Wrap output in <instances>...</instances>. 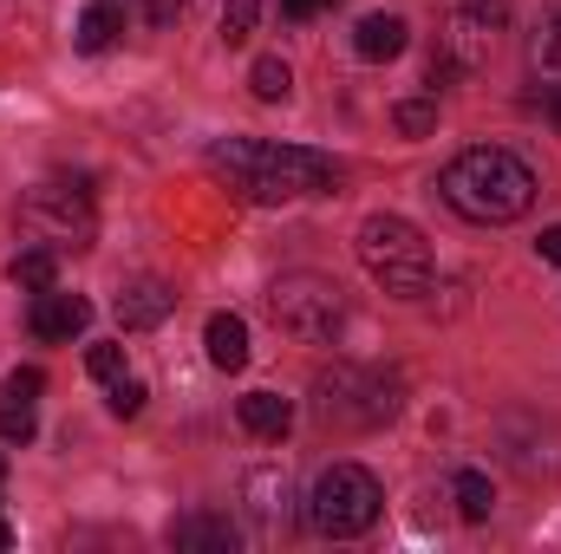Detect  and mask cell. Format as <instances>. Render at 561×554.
<instances>
[{
    "instance_id": "cell-26",
    "label": "cell",
    "mask_w": 561,
    "mask_h": 554,
    "mask_svg": "<svg viewBox=\"0 0 561 554\" xmlns=\"http://www.w3.org/2000/svg\"><path fill=\"white\" fill-rule=\"evenodd\" d=\"M0 392H13V399H39V392H46V372H39V366H20Z\"/></svg>"
},
{
    "instance_id": "cell-31",
    "label": "cell",
    "mask_w": 561,
    "mask_h": 554,
    "mask_svg": "<svg viewBox=\"0 0 561 554\" xmlns=\"http://www.w3.org/2000/svg\"><path fill=\"white\" fill-rule=\"evenodd\" d=\"M0 483H7V457H0Z\"/></svg>"
},
{
    "instance_id": "cell-21",
    "label": "cell",
    "mask_w": 561,
    "mask_h": 554,
    "mask_svg": "<svg viewBox=\"0 0 561 554\" xmlns=\"http://www.w3.org/2000/svg\"><path fill=\"white\" fill-rule=\"evenodd\" d=\"M33 399H13V392H0V437L7 443H33Z\"/></svg>"
},
{
    "instance_id": "cell-22",
    "label": "cell",
    "mask_w": 561,
    "mask_h": 554,
    "mask_svg": "<svg viewBox=\"0 0 561 554\" xmlns=\"http://www.w3.org/2000/svg\"><path fill=\"white\" fill-rule=\"evenodd\" d=\"M85 372H92V379H99V385L112 392V385L125 379V346H118V339H99V346L85 353Z\"/></svg>"
},
{
    "instance_id": "cell-3",
    "label": "cell",
    "mask_w": 561,
    "mask_h": 554,
    "mask_svg": "<svg viewBox=\"0 0 561 554\" xmlns=\"http://www.w3.org/2000/svg\"><path fill=\"white\" fill-rule=\"evenodd\" d=\"M13 229H20V249H53V255H85L92 235H99V209L85 196V183H33L13 209Z\"/></svg>"
},
{
    "instance_id": "cell-29",
    "label": "cell",
    "mask_w": 561,
    "mask_h": 554,
    "mask_svg": "<svg viewBox=\"0 0 561 554\" xmlns=\"http://www.w3.org/2000/svg\"><path fill=\"white\" fill-rule=\"evenodd\" d=\"M542 105H549V125L561 131V85H549V92H542Z\"/></svg>"
},
{
    "instance_id": "cell-17",
    "label": "cell",
    "mask_w": 561,
    "mask_h": 554,
    "mask_svg": "<svg viewBox=\"0 0 561 554\" xmlns=\"http://www.w3.org/2000/svg\"><path fill=\"white\" fill-rule=\"evenodd\" d=\"M450 503H457V516H463V522H490L496 489H490V476H483V470H457V476H450Z\"/></svg>"
},
{
    "instance_id": "cell-28",
    "label": "cell",
    "mask_w": 561,
    "mask_h": 554,
    "mask_svg": "<svg viewBox=\"0 0 561 554\" xmlns=\"http://www.w3.org/2000/svg\"><path fill=\"white\" fill-rule=\"evenodd\" d=\"M536 255H542V262H556V268H561V229H542V242H536Z\"/></svg>"
},
{
    "instance_id": "cell-1",
    "label": "cell",
    "mask_w": 561,
    "mask_h": 554,
    "mask_svg": "<svg viewBox=\"0 0 561 554\" xmlns=\"http://www.w3.org/2000/svg\"><path fill=\"white\" fill-rule=\"evenodd\" d=\"M209 170L249 196V203H300V196H333L340 189V163L327 150H307V143H268V138H222L209 143Z\"/></svg>"
},
{
    "instance_id": "cell-8",
    "label": "cell",
    "mask_w": 561,
    "mask_h": 554,
    "mask_svg": "<svg viewBox=\"0 0 561 554\" xmlns=\"http://www.w3.org/2000/svg\"><path fill=\"white\" fill-rule=\"evenodd\" d=\"M503 26H510V0H450L437 26V59H450L457 72H483Z\"/></svg>"
},
{
    "instance_id": "cell-24",
    "label": "cell",
    "mask_w": 561,
    "mask_h": 554,
    "mask_svg": "<svg viewBox=\"0 0 561 554\" xmlns=\"http://www.w3.org/2000/svg\"><path fill=\"white\" fill-rule=\"evenodd\" d=\"M255 26H262V0H229V7H222V39H229V46H242Z\"/></svg>"
},
{
    "instance_id": "cell-13",
    "label": "cell",
    "mask_w": 561,
    "mask_h": 554,
    "mask_svg": "<svg viewBox=\"0 0 561 554\" xmlns=\"http://www.w3.org/2000/svg\"><path fill=\"white\" fill-rule=\"evenodd\" d=\"M405 39H412V26H405L399 13H366V20L353 26V53H359V59H373V66L399 59V53H405Z\"/></svg>"
},
{
    "instance_id": "cell-25",
    "label": "cell",
    "mask_w": 561,
    "mask_h": 554,
    "mask_svg": "<svg viewBox=\"0 0 561 554\" xmlns=\"http://www.w3.org/2000/svg\"><path fill=\"white\" fill-rule=\"evenodd\" d=\"M144 399H150V392H144V379H118V385H112V412H118V417H138Z\"/></svg>"
},
{
    "instance_id": "cell-27",
    "label": "cell",
    "mask_w": 561,
    "mask_h": 554,
    "mask_svg": "<svg viewBox=\"0 0 561 554\" xmlns=\"http://www.w3.org/2000/svg\"><path fill=\"white\" fill-rule=\"evenodd\" d=\"M327 7H340V0H280L287 20H313V13H327Z\"/></svg>"
},
{
    "instance_id": "cell-16",
    "label": "cell",
    "mask_w": 561,
    "mask_h": 554,
    "mask_svg": "<svg viewBox=\"0 0 561 554\" xmlns=\"http://www.w3.org/2000/svg\"><path fill=\"white\" fill-rule=\"evenodd\" d=\"M125 33V0H92L79 13V53H112Z\"/></svg>"
},
{
    "instance_id": "cell-7",
    "label": "cell",
    "mask_w": 561,
    "mask_h": 554,
    "mask_svg": "<svg viewBox=\"0 0 561 554\" xmlns=\"http://www.w3.org/2000/svg\"><path fill=\"white\" fill-rule=\"evenodd\" d=\"M268 313H275L280 333H294V339H313V346H327L340 326H346V287L333 275H313V268H294V275H280L268 287Z\"/></svg>"
},
{
    "instance_id": "cell-14",
    "label": "cell",
    "mask_w": 561,
    "mask_h": 554,
    "mask_svg": "<svg viewBox=\"0 0 561 554\" xmlns=\"http://www.w3.org/2000/svg\"><path fill=\"white\" fill-rule=\"evenodd\" d=\"M203 346H209V366L216 372H242L249 366V320L242 313H209Z\"/></svg>"
},
{
    "instance_id": "cell-23",
    "label": "cell",
    "mask_w": 561,
    "mask_h": 554,
    "mask_svg": "<svg viewBox=\"0 0 561 554\" xmlns=\"http://www.w3.org/2000/svg\"><path fill=\"white\" fill-rule=\"evenodd\" d=\"M392 125H399L405 138H431V131H437V99H405V105L392 112Z\"/></svg>"
},
{
    "instance_id": "cell-6",
    "label": "cell",
    "mask_w": 561,
    "mask_h": 554,
    "mask_svg": "<svg viewBox=\"0 0 561 554\" xmlns=\"http://www.w3.org/2000/svg\"><path fill=\"white\" fill-rule=\"evenodd\" d=\"M379 509H386V489H379V476H373L366 463H333V470H320V483H313V496H307V522H313L320 535H333V542L366 535V529L379 522Z\"/></svg>"
},
{
    "instance_id": "cell-11",
    "label": "cell",
    "mask_w": 561,
    "mask_h": 554,
    "mask_svg": "<svg viewBox=\"0 0 561 554\" xmlns=\"http://www.w3.org/2000/svg\"><path fill=\"white\" fill-rule=\"evenodd\" d=\"M236 542H242V529H236L229 516H216V509H190V516H176V522H170V549L229 554Z\"/></svg>"
},
{
    "instance_id": "cell-15",
    "label": "cell",
    "mask_w": 561,
    "mask_h": 554,
    "mask_svg": "<svg viewBox=\"0 0 561 554\" xmlns=\"http://www.w3.org/2000/svg\"><path fill=\"white\" fill-rule=\"evenodd\" d=\"M236 412H242V430H249V437H262V443H280V437L294 430V405H287L280 392H249Z\"/></svg>"
},
{
    "instance_id": "cell-18",
    "label": "cell",
    "mask_w": 561,
    "mask_h": 554,
    "mask_svg": "<svg viewBox=\"0 0 561 554\" xmlns=\"http://www.w3.org/2000/svg\"><path fill=\"white\" fill-rule=\"evenodd\" d=\"M249 92H255L262 105H287V92H294V72H287V59L262 53V59L249 66Z\"/></svg>"
},
{
    "instance_id": "cell-4",
    "label": "cell",
    "mask_w": 561,
    "mask_h": 554,
    "mask_svg": "<svg viewBox=\"0 0 561 554\" xmlns=\"http://www.w3.org/2000/svg\"><path fill=\"white\" fill-rule=\"evenodd\" d=\"M399 405H405V385L399 372H379V366L340 359L333 372L313 379V417L327 430H379L386 417H399Z\"/></svg>"
},
{
    "instance_id": "cell-30",
    "label": "cell",
    "mask_w": 561,
    "mask_h": 554,
    "mask_svg": "<svg viewBox=\"0 0 561 554\" xmlns=\"http://www.w3.org/2000/svg\"><path fill=\"white\" fill-rule=\"evenodd\" d=\"M0 549H13V522L7 516H0Z\"/></svg>"
},
{
    "instance_id": "cell-20",
    "label": "cell",
    "mask_w": 561,
    "mask_h": 554,
    "mask_svg": "<svg viewBox=\"0 0 561 554\" xmlns=\"http://www.w3.org/2000/svg\"><path fill=\"white\" fill-rule=\"evenodd\" d=\"M13 287H33V293L59 287V255L53 249H20L13 255Z\"/></svg>"
},
{
    "instance_id": "cell-5",
    "label": "cell",
    "mask_w": 561,
    "mask_h": 554,
    "mask_svg": "<svg viewBox=\"0 0 561 554\" xmlns=\"http://www.w3.org/2000/svg\"><path fill=\"white\" fill-rule=\"evenodd\" d=\"M359 268L379 280L386 293H399V300L431 293V275H437L431 242H424L405 216H366L359 222Z\"/></svg>"
},
{
    "instance_id": "cell-19",
    "label": "cell",
    "mask_w": 561,
    "mask_h": 554,
    "mask_svg": "<svg viewBox=\"0 0 561 554\" xmlns=\"http://www.w3.org/2000/svg\"><path fill=\"white\" fill-rule=\"evenodd\" d=\"M529 59L561 79V0L556 7H542V20H536V33H529Z\"/></svg>"
},
{
    "instance_id": "cell-2",
    "label": "cell",
    "mask_w": 561,
    "mask_h": 554,
    "mask_svg": "<svg viewBox=\"0 0 561 554\" xmlns=\"http://www.w3.org/2000/svg\"><path fill=\"white\" fill-rule=\"evenodd\" d=\"M437 189L463 222H516L536 203V170L503 143H470L444 163Z\"/></svg>"
},
{
    "instance_id": "cell-12",
    "label": "cell",
    "mask_w": 561,
    "mask_h": 554,
    "mask_svg": "<svg viewBox=\"0 0 561 554\" xmlns=\"http://www.w3.org/2000/svg\"><path fill=\"white\" fill-rule=\"evenodd\" d=\"M242 496H249V509H255V522L262 529H287L294 522V483L280 476V470H249V483H242Z\"/></svg>"
},
{
    "instance_id": "cell-9",
    "label": "cell",
    "mask_w": 561,
    "mask_h": 554,
    "mask_svg": "<svg viewBox=\"0 0 561 554\" xmlns=\"http://www.w3.org/2000/svg\"><path fill=\"white\" fill-rule=\"evenodd\" d=\"M170 307H176V293H170L157 275L125 280V287H118V300H112V313H118V326H125V333H150V326H163V320H170Z\"/></svg>"
},
{
    "instance_id": "cell-10",
    "label": "cell",
    "mask_w": 561,
    "mask_h": 554,
    "mask_svg": "<svg viewBox=\"0 0 561 554\" xmlns=\"http://www.w3.org/2000/svg\"><path fill=\"white\" fill-rule=\"evenodd\" d=\"M26 326H33L39 339H72V333L92 326V300H85V293H66V287H46V293H33Z\"/></svg>"
}]
</instances>
